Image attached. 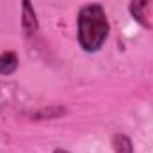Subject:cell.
I'll use <instances>...</instances> for the list:
<instances>
[{
    "label": "cell",
    "mask_w": 153,
    "mask_h": 153,
    "mask_svg": "<svg viewBox=\"0 0 153 153\" xmlns=\"http://www.w3.org/2000/svg\"><path fill=\"white\" fill-rule=\"evenodd\" d=\"M114 150L116 153H134L130 139L126 135H123V134H116L114 135Z\"/></svg>",
    "instance_id": "obj_4"
},
{
    "label": "cell",
    "mask_w": 153,
    "mask_h": 153,
    "mask_svg": "<svg viewBox=\"0 0 153 153\" xmlns=\"http://www.w3.org/2000/svg\"><path fill=\"white\" fill-rule=\"evenodd\" d=\"M146 5H148V0H132V5H130V13H132L141 23H146V16H144Z\"/></svg>",
    "instance_id": "obj_5"
},
{
    "label": "cell",
    "mask_w": 153,
    "mask_h": 153,
    "mask_svg": "<svg viewBox=\"0 0 153 153\" xmlns=\"http://www.w3.org/2000/svg\"><path fill=\"white\" fill-rule=\"evenodd\" d=\"M22 25L27 36H32L38 30V16L34 13V7L30 5V0H23V9H22Z\"/></svg>",
    "instance_id": "obj_2"
},
{
    "label": "cell",
    "mask_w": 153,
    "mask_h": 153,
    "mask_svg": "<svg viewBox=\"0 0 153 153\" xmlns=\"http://www.w3.org/2000/svg\"><path fill=\"white\" fill-rule=\"evenodd\" d=\"M53 153H68V152H64V150H55Z\"/></svg>",
    "instance_id": "obj_6"
},
{
    "label": "cell",
    "mask_w": 153,
    "mask_h": 153,
    "mask_svg": "<svg viewBox=\"0 0 153 153\" xmlns=\"http://www.w3.org/2000/svg\"><path fill=\"white\" fill-rule=\"evenodd\" d=\"M16 68H18V59L14 53L7 52L0 55V75H11L16 71Z\"/></svg>",
    "instance_id": "obj_3"
},
{
    "label": "cell",
    "mask_w": 153,
    "mask_h": 153,
    "mask_svg": "<svg viewBox=\"0 0 153 153\" xmlns=\"http://www.w3.org/2000/svg\"><path fill=\"white\" fill-rule=\"evenodd\" d=\"M109 20L100 4H87L78 13V43L85 52H98L109 36Z\"/></svg>",
    "instance_id": "obj_1"
}]
</instances>
